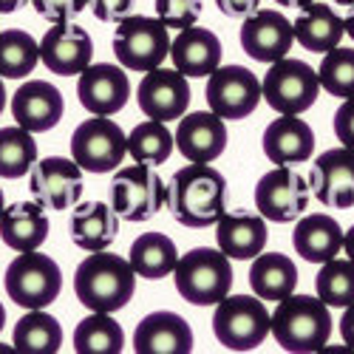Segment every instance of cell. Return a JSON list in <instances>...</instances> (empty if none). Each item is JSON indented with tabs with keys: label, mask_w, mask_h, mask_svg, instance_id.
Segmentation results:
<instances>
[{
	"label": "cell",
	"mask_w": 354,
	"mask_h": 354,
	"mask_svg": "<svg viewBox=\"0 0 354 354\" xmlns=\"http://www.w3.org/2000/svg\"><path fill=\"white\" fill-rule=\"evenodd\" d=\"M167 210L182 227H213L227 213V179L210 165L190 162L173 173L167 185Z\"/></svg>",
	"instance_id": "6da1fadb"
},
{
	"label": "cell",
	"mask_w": 354,
	"mask_h": 354,
	"mask_svg": "<svg viewBox=\"0 0 354 354\" xmlns=\"http://www.w3.org/2000/svg\"><path fill=\"white\" fill-rule=\"evenodd\" d=\"M77 301L91 312H120L136 292V272L131 263L108 250L91 252L74 272Z\"/></svg>",
	"instance_id": "7a4b0ae2"
},
{
	"label": "cell",
	"mask_w": 354,
	"mask_h": 354,
	"mask_svg": "<svg viewBox=\"0 0 354 354\" xmlns=\"http://www.w3.org/2000/svg\"><path fill=\"white\" fill-rule=\"evenodd\" d=\"M270 332L283 351H295V354L320 351L329 343V335H332L329 306L320 298H315V295L292 292L283 301H278Z\"/></svg>",
	"instance_id": "3957f363"
},
{
	"label": "cell",
	"mask_w": 354,
	"mask_h": 354,
	"mask_svg": "<svg viewBox=\"0 0 354 354\" xmlns=\"http://www.w3.org/2000/svg\"><path fill=\"white\" fill-rule=\"evenodd\" d=\"M176 292L193 306H216L232 289V263L221 250L193 247L173 267Z\"/></svg>",
	"instance_id": "277c9868"
},
{
	"label": "cell",
	"mask_w": 354,
	"mask_h": 354,
	"mask_svg": "<svg viewBox=\"0 0 354 354\" xmlns=\"http://www.w3.org/2000/svg\"><path fill=\"white\" fill-rule=\"evenodd\" d=\"M270 312L263 301L250 295H227L216 304L213 335L230 351H252L270 335Z\"/></svg>",
	"instance_id": "5b68a950"
},
{
	"label": "cell",
	"mask_w": 354,
	"mask_h": 354,
	"mask_svg": "<svg viewBox=\"0 0 354 354\" xmlns=\"http://www.w3.org/2000/svg\"><path fill=\"white\" fill-rule=\"evenodd\" d=\"M165 204H167V185L159 179L153 165L136 162L128 167H116L111 185V207L120 218L131 224L151 221Z\"/></svg>",
	"instance_id": "8992f818"
},
{
	"label": "cell",
	"mask_w": 354,
	"mask_h": 354,
	"mask_svg": "<svg viewBox=\"0 0 354 354\" xmlns=\"http://www.w3.org/2000/svg\"><path fill=\"white\" fill-rule=\"evenodd\" d=\"M111 46L122 68L147 74L159 68L170 54V35L159 17L128 15L122 23H116Z\"/></svg>",
	"instance_id": "52a82bcc"
},
{
	"label": "cell",
	"mask_w": 354,
	"mask_h": 354,
	"mask_svg": "<svg viewBox=\"0 0 354 354\" xmlns=\"http://www.w3.org/2000/svg\"><path fill=\"white\" fill-rule=\"evenodd\" d=\"M63 289V272L57 261L40 250L20 252L6 270V295L23 309H46Z\"/></svg>",
	"instance_id": "ba28073f"
},
{
	"label": "cell",
	"mask_w": 354,
	"mask_h": 354,
	"mask_svg": "<svg viewBox=\"0 0 354 354\" xmlns=\"http://www.w3.org/2000/svg\"><path fill=\"white\" fill-rule=\"evenodd\" d=\"M320 80L317 71L304 60L270 63V71L261 80V97L278 113H304L317 102Z\"/></svg>",
	"instance_id": "9c48e42d"
},
{
	"label": "cell",
	"mask_w": 354,
	"mask_h": 354,
	"mask_svg": "<svg viewBox=\"0 0 354 354\" xmlns=\"http://www.w3.org/2000/svg\"><path fill=\"white\" fill-rule=\"evenodd\" d=\"M309 198H312L309 179H304L292 165L272 167L255 185V207L272 224H292L309 207Z\"/></svg>",
	"instance_id": "30bf717a"
},
{
	"label": "cell",
	"mask_w": 354,
	"mask_h": 354,
	"mask_svg": "<svg viewBox=\"0 0 354 354\" xmlns=\"http://www.w3.org/2000/svg\"><path fill=\"white\" fill-rule=\"evenodd\" d=\"M128 153V136L108 116H94L77 125L71 136V159L85 173H111Z\"/></svg>",
	"instance_id": "8fae6325"
},
{
	"label": "cell",
	"mask_w": 354,
	"mask_h": 354,
	"mask_svg": "<svg viewBox=\"0 0 354 354\" xmlns=\"http://www.w3.org/2000/svg\"><path fill=\"white\" fill-rule=\"evenodd\" d=\"M261 102V82L244 66H218L207 77V105L221 120H247Z\"/></svg>",
	"instance_id": "7c38bea8"
},
{
	"label": "cell",
	"mask_w": 354,
	"mask_h": 354,
	"mask_svg": "<svg viewBox=\"0 0 354 354\" xmlns=\"http://www.w3.org/2000/svg\"><path fill=\"white\" fill-rule=\"evenodd\" d=\"M35 201L43 210H68L82 198V167L66 156H46L35 162L28 179Z\"/></svg>",
	"instance_id": "4fadbf2b"
},
{
	"label": "cell",
	"mask_w": 354,
	"mask_h": 354,
	"mask_svg": "<svg viewBox=\"0 0 354 354\" xmlns=\"http://www.w3.org/2000/svg\"><path fill=\"white\" fill-rule=\"evenodd\" d=\"M190 82L176 68H153L147 71L136 88V102L147 120H182L190 108Z\"/></svg>",
	"instance_id": "5bb4252c"
},
{
	"label": "cell",
	"mask_w": 354,
	"mask_h": 354,
	"mask_svg": "<svg viewBox=\"0 0 354 354\" xmlns=\"http://www.w3.org/2000/svg\"><path fill=\"white\" fill-rule=\"evenodd\" d=\"M94 40L82 26L63 20L54 23L40 40V60L57 77H74L91 66Z\"/></svg>",
	"instance_id": "9a60e30c"
},
{
	"label": "cell",
	"mask_w": 354,
	"mask_h": 354,
	"mask_svg": "<svg viewBox=\"0 0 354 354\" xmlns=\"http://www.w3.org/2000/svg\"><path fill=\"white\" fill-rule=\"evenodd\" d=\"M309 187L317 196V201L329 210H351L354 207V151L351 147H332L320 153Z\"/></svg>",
	"instance_id": "2e32d148"
},
{
	"label": "cell",
	"mask_w": 354,
	"mask_h": 354,
	"mask_svg": "<svg viewBox=\"0 0 354 354\" xmlns=\"http://www.w3.org/2000/svg\"><path fill=\"white\" fill-rule=\"evenodd\" d=\"M80 105L94 116L120 113L131 100V80L120 66L94 63L88 66L77 80Z\"/></svg>",
	"instance_id": "e0dca14e"
},
{
	"label": "cell",
	"mask_w": 354,
	"mask_h": 354,
	"mask_svg": "<svg viewBox=\"0 0 354 354\" xmlns=\"http://www.w3.org/2000/svg\"><path fill=\"white\" fill-rule=\"evenodd\" d=\"M241 48L244 54H250L258 63H278L289 54L292 43H295V32L292 23L272 9H258L250 17H244L241 26Z\"/></svg>",
	"instance_id": "ac0fdd59"
},
{
	"label": "cell",
	"mask_w": 354,
	"mask_h": 354,
	"mask_svg": "<svg viewBox=\"0 0 354 354\" xmlns=\"http://www.w3.org/2000/svg\"><path fill=\"white\" fill-rule=\"evenodd\" d=\"M63 94L60 88L46 82V80H28L23 82L15 97H12V116L20 128L28 133H46L60 125L63 120Z\"/></svg>",
	"instance_id": "d6986e66"
},
{
	"label": "cell",
	"mask_w": 354,
	"mask_h": 354,
	"mask_svg": "<svg viewBox=\"0 0 354 354\" xmlns=\"http://www.w3.org/2000/svg\"><path fill=\"white\" fill-rule=\"evenodd\" d=\"M173 142L187 162L210 165L227 147V122L213 111H193L179 120Z\"/></svg>",
	"instance_id": "ffe728a7"
},
{
	"label": "cell",
	"mask_w": 354,
	"mask_h": 354,
	"mask_svg": "<svg viewBox=\"0 0 354 354\" xmlns=\"http://www.w3.org/2000/svg\"><path fill=\"white\" fill-rule=\"evenodd\" d=\"M133 351L136 354H190L193 329L176 312H151L133 329Z\"/></svg>",
	"instance_id": "44dd1931"
},
{
	"label": "cell",
	"mask_w": 354,
	"mask_h": 354,
	"mask_svg": "<svg viewBox=\"0 0 354 354\" xmlns=\"http://www.w3.org/2000/svg\"><path fill=\"white\" fill-rule=\"evenodd\" d=\"M261 145L272 165H304L315 153V131L298 113H281L267 125Z\"/></svg>",
	"instance_id": "7402d4cb"
},
{
	"label": "cell",
	"mask_w": 354,
	"mask_h": 354,
	"mask_svg": "<svg viewBox=\"0 0 354 354\" xmlns=\"http://www.w3.org/2000/svg\"><path fill=\"white\" fill-rule=\"evenodd\" d=\"M170 60L173 68L185 77H210L221 63V40L201 26L182 28L176 40H170Z\"/></svg>",
	"instance_id": "603a6c76"
},
{
	"label": "cell",
	"mask_w": 354,
	"mask_h": 354,
	"mask_svg": "<svg viewBox=\"0 0 354 354\" xmlns=\"http://www.w3.org/2000/svg\"><path fill=\"white\" fill-rule=\"evenodd\" d=\"M216 241L227 258L250 261L267 247V218L255 213H224L216 221Z\"/></svg>",
	"instance_id": "cb8c5ba5"
},
{
	"label": "cell",
	"mask_w": 354,
	"mask_h": 354,
	"mask_svg": "<svg viewBox=\"0 0 354 354\" xmlns=\"http://www.w3.org/2000/svg\"><path fill=\"white\" fill-rule=\"evenodd\" d=\"M292 247L309 263H326L340 255L343 247V230L326 213H309L295 224Z\"/></svg>",
	"instance_id": "d4e9b609"
},
{
	"label": "cell",
	"mask_w": 354,
	"mask_h": 354,
	"mask_svg": "<svg viewBox=\"0 0 354 354\" xmlns=\"http://www.w3.org/2000/svg\"><path fill=\"white\" fill-rule=\"evenodd\" d=\"M0 239L15 252L40 250L48 239V218L37 201H17L0 213Z\"/></svg>",
	"instance_id": "484cf974"
},
{
	"label": "cell",
	"mask_w": 354,
	"mask_h": 354,
	"mask_svg": "<svg viewBox=\"0 0 354 354\" xmlns=\"http://www.w3.org/2000/svg\"><path fill=\"white\" fill-rule=\"evenodd\" d=\"M120 235V216L108 201H85L71 213V241L85 252H100Z\"/></svg>",
	"instance_id": "4316f807"
},
{
	"label": "cell",
	"mask_w": 354,
	"mask_h": 354,
	"mask_svg": "<svg viewBox=\"0 0 354 354\" xmlns=\"http://www.w3.org/2000/svg\"><path fill=\"white\" fill-rule=\"evenodd\" d=\"M295 40H298L306 51L312 54H326L335 46H340L346 28H343V17L335 12V6L326 3H309L301 9L298 20L292 23Z\"/></svg>",
	"instance_id": "83f0119b"
},
{
	"label": "cell",
	"mask_w": 354,
	"mask_h": 354,
	"mask_svg": "<svg viewBox=\"0 0 354 354\" xmlns=\"http://www.w3.org/2000/svg\"><path fill=\"white\" fill-rule=\"evenodd\" d=\"M250 286L261 301H283L298 286V267L283 252H258L250 267Z\"/></svg>",
	"instance_id": "f1b7e54d"
},
{
	"label": "cell",
	"mask_w": 354,
	"mask_h": 354,
	"mask_svg": "<svg viewBox=\"0 0 354 354\" xmlns=\"http://www.w3.org/2000/svg\"><path fill=\"white\" fill-rule=\"evenodd\" d=\"M179 250L165 232H142L128 250V263L139 278L162 281L173 272Z\"/></svg>",
	"instance_id": "f546056e"
},
{
	"label": "cell",
	"mask_w": 354,
	"mask_h": 354,
	"mask_svg": "<svg viewBox=\"0 0 354 354\" xmlns=\"http://www.w3.org/2000/svg\"><path fill=\"white\" fill-rule=\"evenodd\" d=\"M15 351L20 354H54L63 346V326L54 315L43 309H28L15 326L12 337Z\"/></svg>",
	"instance_id": "4dcf8cb0"
},
{
	"label": "cell",
	"mask_w": 354,
	"mask_h": 354,
	"mask_svg": "<svg viewBox=\"0 0 354 354\" xmlns=\"http://www.w3.org/2000/svg\"><path fill=\"white\" fill-rule=\"evenodd\" d=\"M125 346V332L108 312H91L74 329L77 354H120Z\"/></svg>",
	"instance_id": "1f68e13d"
},
{
	"label": "cell",
	"mask_w": 354,
	"mask_h": 354,
	"mask_svg": "<svg viewBox=\"0 0 354 354\" xmlns=\"http://www.w3.org/2000/svg\"><path fill=\"white\" fill-rule=\"evenodd\" d=\"M40 60V43L23 32V28H6L0 32V77L20 80L32 74Z\"/></svg>",
	"instance_id": "d6a6232c"
},
{
	"label": "cell",
	"mask_w": 354,
	"mask_h": 354,
	"mask_svg": "<svg viewBox=\"0 0 354 354\" xmlns=\"http://www.w3.org/2000/svg\"><path fill=\"white\" fill-rule=\"evenodd\" d=\"M37 162V142L26 128H0V179H20Z\"/></svg>",
	"instance_id": "836d02e7"
},
{
	"label": "cell",
	"mask_w": 354,
	"mask_h": 354,
	"mask_svg": "<svg viewBox=\"0 0 354 354\" xmlns=\"http://www.w3.org/2000/svg\"><path fill=\"white\" fill-rule=\"evenodd\" d=\"M173 147H176L173 133L159 120L139 122L128 133V153L133 156V162H142V165H162V162H167L170 153H173Z\"/></svg>",
	"instance_id": "e575fe53"
},
{
	"label": "cell",
	"mask_w": 354,
	"mask_h": 354,
	"mask_svg": "<svg viewBox=\"0 0 354 354\" xmlns=\"http://www.w3.org/2000/svg\"><path fill=\"white\" fill-rule=\"evenodd\" d=\"M317 298L326 306H351L354 304V261L332 258L323 263V270L315 278Z\"/></svg>",
	"instance_id": "d590c367"
},
{
	"label": "cell",
	"mask_w": 354,
	"mask_h": 354,
	"mask_svg": "<svg viewBox=\"0 0 354 354\" xmlns=\"http://www.w3.org/2000/svg\"><path fill=\"white\" fill-rule=\"evenodd\" d=\"M320 88L332 97H354V48L335 46L323 54V63L317 68Z\"/></svg>",
	"instance_id": "8d00e7d4"
},
{
	"label": "cell",
	"mask_w": 354,
	"mask_h": 354,
	"mask_svg": "<svg viewBox=\"0 0 354 354\" xmlns=\"http://www.w3.org/2000/svg\"><path fill=\"white\" fill-rule=\"evenodd\" d=\"M156 17L167 26V28H187L196 26L201 17V0H156L153 3Z\"/></svg>",
	"instance_id": "74e56055"
},
{
	"label": "cell",
	"mask_w": 354,
	"mask_h": 354,
	"mask_svg": "<svg viewBox=\"0 0 354 354\" xmlns=\"http://www.w3.org/2000/svg\"><path fill=\"white\" fill-rule=\"evenodd\" d=\"M88 3H91V0H28V6L51 23H63V20L82 15L88 9Z\"/></svg>",
	"instance_id": "f35d334b"
},
{
	"label": "cell",
	"mask_w": 354,
	"mask_h": 354,
	"mask_svg": "<svg viewBox=\"0 0 354 354\" xmlns=\"http://www.w3.org/2000/svg\"><path fill=\"white\" fill-rule=\"evenodd\" d=\"M91 12L102 23H122L133 12V0H91Z\"/></svg>",
	"instance_id": "ab89813d"
},
{
	"label": "cell",
	"mask_w": 354,
	"mask_h": 354,
	"mask_svg": "<svg viewBox=\"0 0 354 354\" xmlns=\"http://www.w3.org/2000/svg\"><path fill=\"white\" fill-rule=\"evenodd\" d=\"M335 136L340 139L343 147H351L354 151V97H348L335 111Z\"/></svg>",
	"instance_id": "60d3db41"
},
{
	"label": "cell",
	"mask_w": 354,
	"mask_h": 354,
	"mask_svg": "<svg viewBox=\"0 0 354 354\" xmlns=\"http://www.w3.org/2000/svg\"><path fill=\"white\" fill-rule=\"evenodd\" d=\"M216 6H218V12L227 15V17L244 20V17H250L252 12H258L261 0H216Z\"/></svg>",
	"instance_id": "b9f144b4"
},
{
	"label": "cell",
	"mask_w": 354,
	"mask_h": 354,
	"mask_svg": "<svg viewBox=\"0 0 354 354\" xmlns=\"http://www.w3.org/2000/svg\"><path fill=\"white\" fill-rule=\"evenodd\" d=\"M340 337H343V343L354 351V304L346 306V312H343V317H340Z\"/></svg>",
	"instance_id": "7bdbcfd3"
},
{
	"label": "cell",
	"mask_w": 354,
	"mask_h": 354,
	"mask_svg": "<svg viewBox=\"0 0 354 354\" xmlns=\"http://www.w3.org/2000/svg\"><path fill=\"white\" fill-rule=\"evenodd\" d=\"M343 250H346L348 261H354V224L348 227V232H343Z\"/></svg>",
	"instance_id": "ee69618b"
},
{
	"label": "cell",
	"mask_w": 354,
	"mask_h": 354,
	"mask_svg": "<svg viewBox=\"0 0 354 354\" xmlns=\"http://www.w3.org/2000/svg\"><path fill=\"white\" fill-rule=\"evenodd\" d=\"M278 6H289V9H304L309 3H315V0H275Z\"/></svg>",
	"instance_id": "f6af8a7d"
},
{
	"label": "cell",
	"mask_w": 354,
	"mask_h": 354,
	"mask_svg": "<svg viewBox=\"0 0 354 354\" xmlns=\"http://www.w3.org/2000/svg\"><path fill=\"white\" fill-rule=\"evenodd\" d=\"M20 6V0H0V15H12Z\"/></svg>",
	"instance_id": "bcb514c9"
},
{
	"label": "cell",
	"mask_w": 354,
	"mask_h": 354,
	"mask_svg": "<svg viewBox=\"0 0 354 354\" xmlns=\"http://www.w3.org/2000/svg\"><path fill=\"white\" fill-rule=\"evenodd\" d=\"M343 28H346V35L354 40V12H348V15L343 17Z\"/></svg>",
	"instance_id": "7dc6e473"
},
{
	"label": "cell",
	"mask_w": 354,
	"mask_h": 354,
	"mask_svg": "<svg viewBox=\"0 0 354 354\" xmlns=\"http://www.w3.org/2000/svg\"><path fill=\"white\" fill-rule=\"evenodd\" d=\"M332 6H337L340 12H354V0H332Z\"/></svg>",
	"instance_id": "c3c4849f"
},
{
	"label": "cell",
	"mask_w": 354,
	"mask_h": 354,
	"mask_svg": "<svg viewBox=\"0 0 354 354\" xmlns=\"http://www.w3.org/2000/svg\"><path fill=\"white\" fill-rule=\"evenodd\" d=\"M3 108H6V85L0 80V113H3Z\"/></svg>",
	"instance_id": "681fc988"
},
{
	"label": "cell",
	"mask_w": 354,
	"mask_h": 354,
	"mask_svg": "<svg viewBox=\"0 0 354 354\" xmlns=\"http://www.w3.org/2000/svg\"><path fill=\"white\" fill-rule=\"evenodd\" d=\"M3 326H6V309H3V304H0V332H3Z\"/></svg>",
	"instance_id": "f907efd6"
},
{
	"label": "cell",
	"mask_w": 354,
	"mask_h": 354,
	"mask_svg": "<svg viewBox=\"0 0 354 354\" xmlns=\"http://www.w3.org/2000/svg\"><path fill=\"white\" fill-rule=\"evenodd\" d=\"M9 351H15V346H3V343H0V354H9Z\"/></svg>",
	"instance_id": "816d5d0a"
},
{
	"label": "cell",
	"mask_w": 354,
	"mask_h": 354,
	"mask_svg": "<svg viewBox=\"0 0 354 354\" xmlns=\"http://www.w3.org/2000/svg\"><path fill=\"white\" fill-rule=\"evenodd\" d=\"M6 210V198H3V190H0V213Z\"/></svg>",
	"instance_id": "f5cc1de1"
}]
</instances>
